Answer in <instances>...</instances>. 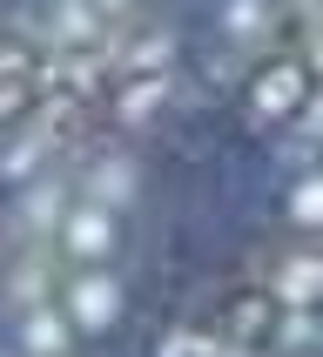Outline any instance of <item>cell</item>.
I'll return each instance as SVG.
<instances>
[{
	"mask_svg": "<svg viewBox=\"0 0 323 357\" xmlns=\"http://www.w3.org/2000/svg\"><path fill=\"white\" fill-rule=\"evenodd\" d=\"M0 357H323V0H0Z\"/></svg>",
	"mask_w": 323,
	"mask_h": 357,
	"instance_id": "1",
	"label": "cell"
}]
</instances>
